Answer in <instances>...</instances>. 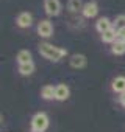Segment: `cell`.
I'll return each instance as SVG.
<instances>
[{"mask_svg": "<svg viewBox=\"0 0 125 132\" xmlns=\"http://www.w3.org/2000/svg\"><path fill=\"white\" fill-rule=\"evenodd\" d=\"M111 53H113V54H123V53H125V40L117 39V40L113 44V47H111Z\"/></svg>", "mask_w": 125, "mask_h": 132, "instance_id": "14", "label": "cell"}, {"mask_svg": "<svg viewBox=\"0 0 125 132\" xmlns=\"http://www.w3.org/2000/svg\"><path fill=\"white\" fill-rule=\"evenodd\" d=\"M38 33H39V36H42V37H50L52 33H53V25H52V22H50V20H41V22L38 23Z\"/></svg>", "mask_w": 125, "mask_h": 132, "instance_id": "4", "label": "cell"}, {"mask_svg": "<svg viewBox=\"0 0 125 132\" xmlns=\"http://www.w3.org/2000/svg\"><path fill=\"white\" fill-rule=\"evenodd\" d=\"M95 28H97V31H99L100 34H103L105 31H108V30L113 28V22H111L108 17H100V19L97 20V23H95Z\"/></svg>", "mask_w": 125, "mask_h": 132, "instance_id": "8", "label": "cell"}, {"mask_svg": "<svg viewBox=\"0 0 125 132\" xmlns=\"http://www.w3.org/2000/svg\"><path fill=\"white\" fill-rule=\"evenodd\" d=\"M102 40H103V42H106V44H114V42L117 40V31H116L114 28H111V30L105 31V33L102 34Z\"/></svg>", "mask_w": 125, "mask_h": 132, "instance_id": "11", "label": "cell"}, {"mask_svg": "<svg viewBox=\"0 0 125 132\" xmlns=\"http://www.w3.org/2000/svg\"><path fill=\"white\" fill-rule=\"evenodd\" d=\"M69 87L66 86V84H59V86H56V92H55V100H58V101H66L67 98H69Z\"/></svg>", "mask_w": 125, "mask_h": 132, "instance_id": "6", "label": "cell"}, {"mask_svg": "<svg viewBox=\"0 0 125 132\" xmlns=\"http://www.w3.org/2000/svg\"><path fill=\"white\" fill-rule=\"evenodd\" d=\"M44 10L48 16H58L61 11L59 0H44Z\"/></svg>", "mask_w": 125, "mask_h": 132, "instance_id": "3", "label": "cell"}, {"mask_svg": "<svg viewBox=\"0 0 125 132\" xmlns=\"http://www.w3.org/2000/svg\"><path fill=\"white\" fill-rule=\"evenodd\" d=\"M119 100H120V104H122V106H123V107H125V93H122V95H120V98H119Z\"/></svg>", "mask_w": 125, "mask_h": 132, "instance_id": "19", "label": "cell"}, {"mask_svg": "<svg viewBox=\"0 0 125 132\" xmlns=\"http://www.w3.org/2000/svg\"><path fill=\"white\" fill-rule=\"evenodd\" d=\"M113 28H114L116 31H120V30L125 28V14H120V16H117V17L114 19V22H113Z\"/></svg>", "mask_w": 125, "mask_h": 132, "instance_id": "17", "label": "cell"}, {"mask_svg": "<svg viewBox=\"0 0 125 132\" xmlns=\"http://www.w3.org/2000/svg\"><path fill=\"white\" fill-rule=\"evenodd\" d=\"M83 3L81 0H69L67 2V8L72 11V13H77V11H83Z\"/></svg>", "mask_w": 125, "mask_h": 132, "instance_id": "16", "label": "cell"}, {"mask_svg": "<svg viewBox=\"0 0 125 132\" xmlns=\"http://www.w3.org/2000/svg\"><path fill=\"white\" fill-rule=\"evenodd\" d=\"M34 72V64L30 62V64H19V73L24 75V76H28Z\"/></svg>", "mask_w": 125, "mask_h": 132, "instance_id": "15", "label": "cell"}, {"mask_svg": "<svg viewBox=\"0 0 125 132\" xmlns=\"http://www.w3.org/2000/svg\"><path fill=\"white\" fill-rule=\"evenodd\" d=\"M16 23H17V27H20V28H28V27H31V23H33V16H31L30 13L24 11V13H20V14L17 16Z\"/></svg>", "mask_w": 125, "mask_h": 132, "instance_id": "5", "label": "cell"}, {"mask_svg": "<svg viewBox=\"0 0 125 132\" xmlns=\"http://www.w3.org/2000/svg\"><path fill=\"white\" fill-rule=\"evenodd\" d=\"M83 16L85 17H95L97 16V13H99V6H97V3L95 2H88L85 6H83Z\"/></svg>", "mask_w": 125, "mask_h": 132, "instance_id": "7", "label": "cell"}, {"mask_svg": "<svg viewBox=\"0 0 125 132\" xmlns=\"http://www.w3.org/2000/svg\"><path fill=\"white\" fill-rule=\"evenodd\" d=\"M117 39L125 40V28H123V30H120V31H117Z\"/></svg>", "mask_w": 125, "mask_h": 132, "instance_id": "18", "label": "cell"}, {"mask_svg": "<svg viewBox=\"0 0 125 132\" xmlns=\"http://www.w3.org/2000/svg\"><path fill=\"white\" fill-rule=\"evenodd\" d=\"M111 87L114 92H117L120 95L125 93V76H116L111 82Z\"/></svg>", "mask_w": 125, "mask_h": 132, "instance_id": "9", "label": "cell"}, {"mask_svg": "<svg viewBox=\"0 0 125 132\" xmlns=\"http://www.w3.org/2000/svg\"><path fill=\"white\" fill-rule=\"evenodd\" d=\"M17 62L19 64H30V62H33L31 61V53L28 50H20L17 53Z\"/></svg>", "mask_w": 125, "mask_h": 132, "instance_id": "13", "label": "cell"}, {"mask_svg": "<svg viewBox=\"0 0 125 132\" xmlns=\"http://www.w3.org/2000/svg\"><path fill=\"white\" fill-rule=\"evenodd\" d=\"M71 65L74 69H83L86 65V56L83 54H74L71 57Z\"/></svg>", "mask_w": 125, "mask_h": 132, "instance_id": "10", "label": "cell"}, {"mask_svg": "<svg viewBox=\"0 0 125 132\" xmlns=\"http://www.w3.org/2000/svg\"><path fill=\"white\" fill-rule=\"evenodd\" d=\"M47 127H48V117L44 112H39L31 118V129L44 132Z\"/></svg>", "mask_w": 125, "mask_h": 132, "instance_id": "2", "label": "cell"}, {"mask_svg": "<svg viewBox=\"0 0 125 132\" xmlns=\"http://www.w3.org/2000/svg\"><path fill=\"white\" fill-rule=\"evenodd\" d=\"M31 132H41V130H34V129H31Z\"/></svg>", "mask_w": 125, "mask_h": 132, "instance_id": "20", "label": "cell"}, {"mask_svg": "<svg viewBox=\"0 0 125 132\" xmlns=\"http://www.w3.org/2000/svg\"><path fill=\"white\" fill-rule=\"evenodd\" d=\"M55 92H56V87H53V86H44L41 89V96L44 100H53L55 98Z\"/></svg>", "mask_w": 125, "mask_h": 132, "instance_id": "12", "label": "cell"}, {"mask_svg": "<svg viewBox=\"0 0 125 132\" xmlns=\"http://www.w3.org/2000/svg\"><path fill=\"white\" fill-rule=\"evenodd\" d=\"M39 53H41L45 59L53 61V62H58L59 59H63V57L67 54V50L59 48V47H55V45H52V44L44 42V44L39 45Z\"/></svg>", "mask_w": 125, "mask_h": 132, "instance_id": "1", "label": "cell"}]
</instances>
